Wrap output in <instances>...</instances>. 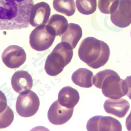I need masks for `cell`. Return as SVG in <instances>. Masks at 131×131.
<instances>
[{
	"mask_svg": "<svg viewBox=\"0 0 131 131\" xmlns=\"http://www.w3.org/2000/svg\"><path fill=\"white\" fill-rule=\"evenodd\" d=\"M78 54L80 60L88 66L98 69L104 66L109 60L110 49L104 41L88 37L80 43Z\"/></svg>",
	"mask_w": 131,
	"mask_h": 131,
	"instance_id": "obj_2",
	"label": "cell"
},
{
	"mask_svg": "<svg viewBox=\"0 0 131 131\" xmlns=\"http://www.w3.org/2000/svg\"><path fill=\"white\" fill-rule=\"evenodd\" d=\"M104 107L108 114L116 116L118 118H123L129 110L130 104L125 99L109 98L105 100Z\"/></svg>",
	"mask_w": 131,
	"mask_h": 131,
	"instance_id": "obj_12",
	"label": "cell"
},
{
	"mask_svg": "<svg viewBox=\"0 0 131 131\" xmlns=\"http://www.w3.org/2000/svg\"><path fill=\"white\" fill-rule=\"evenodd\" d=\"M82 37V28L77 24L70 23L67 30L62 34L61 41L68 43L73 49L76 47Z\"/></svg>",
	"mask_w": 131,
	"mask_h": 131,
	"instance_id": "obj_15",
	"label": "cell"
},
{
	"mask_svg": "<svg viewBox=\"0 0 131 131\" xmlns=\"http://www.w3.org/2000/svg\"><path fill=\"white\" fill-rule=\"evenodd\" d=\"M53 8L57 12L67 16H71L76 10L74 0H53Z\"/></svg>",
	"mask_w": 131,
	"mask_h": 131,
	"instance_id": "obj_18",
	"label": "cell"
},
{
	"mask_svg": "<svg viewBox=\"0 0 131 131\" xmlns=\"http://www.w3.org/2000/svg\"><path fill=\"white\" fill-rule=\"evenodd\" d=\"M125 125H126V127H127V130L130 131L131 130V112L130 113V114H128V116H127V119H126Z\"/></svg>",
	"mask_w": 131,
	"mask_h": 131,
	"instance_id": "obj_24",
	"label": "cell"
},
{
	"mask_svg": "<svg viewBox=\"0 0 131 131\" xmlns=\"http://www.w3.org/2000/svg\"><path fill=\"white\" fill-rule=\"evenodd\" d=\"M73 55V48L68 43L61 42L58 44L46 59L45 66L46 73L52 77L59 75L71 62Z\"/></svg>",
	"mask_w": 131,
	"mask_h": 131,
	"instance_id": "obj_4",
	"label": "cell"
},
{
	"mask_svg": "<svg viewBox=\"0 0 131 131\" xmlns=\"http://www.w3.org/2000/svg\"><path fill=\"white\" fill-rule=\"evenodd\" d=\"M11 84L14 90L17 93L31 89L33 86V79L28 72L19 70L15 72L11 79Z\"/></svg>",
	"mask_w": 131,
	"mask_h": 131,
	"instance_id": "obj_13",
	"label": "cell"
},
{
	"mask_svg": "<svg viewBox=\"0 0 131 131\" xmlns=\"http://www.w3.org/2000/svg\"><path fill=\"white\" fill-rule=\"evenodd\" d=\"M2 59L5 65L10 69L18 68L25 62L26 54L22 47L10 45L3 51Z\"/></svg>",
	"mask_w": 131,
	"mask_h": 131,
	"instance_id": "obj_8",
	"label": "cell"
},
{
	"mask_svg": "<svg viewBox=\"0 0 131 131\" xmlns=\"http://www.w3.org/2000/svg\"><path fill=\"white\" fill-rule=\"evenodd\" d=\"M56 36L49 31L46 25L36 27L30 34V45L34 50L42 51L53 45Z\"/></svg>",
	"mask_w": 131,
	"mask_h": 131,
	"instance_id": "obj_6",
	"label": "cell"
},
{
	"mask_svg": "<svg viewBox=\"0 0 131 131\" xmlns=\"http://www.w3.org/2000/svg\"><path fill=\"white\" fill-rule=\"evenodd\" d=\"M125 81L127 89V96L131 100V75L127 77L125 80Z\"/></svg>",
	"mask_w": 131,
	"mask_h": 131,
	"instance_id": "obj_23",
	"label": "cell"
},
{
	"mask_svg": "<svg viewBox=\"0 0 131 131\" xmlns=\"http://www.w3.org/2000/svg\"><path fill=\"white\" fill-rule=\"evenodd\" d=\"M68 25L65 17L59 14H54L49 19L46 28L54 36H60L67 30Z\"/></svg>",
	"mask_w": 131,
	"mask_h": 131,
	"instance_id": "obj_16",
	"label": "cell"
},
{
	"mask_svg": "<svg viewBox=\"0 0 131 131\" xmlns=\"http://www.w3.org/2000/svg\"><path fill=\"white\" fill-rule=\"evenodd\" d=\"M40 106V100L35 92L30 89L21 92L16 101V109L20 116L28 118L35 115Z\"/></svg>",
	"mask_w": 131,
	"mask_h": 131,
	"instance_id": "obj_5",
	"label": "cell"
},
{
	"mask_svg": "<svg viewBox=\"0 0 131 131\" xmlns=\"http://www.w3.org/2000/svg\"><path fill=\"white\" fill-rule=\"evenodd\" d=\"M73 111V108H67L62 105L57 100L50 106L48 112V118L52 124L60 125L71 119Z\"/></svg>",
	"mask_w": 131,
	"mask_h": 131,
	"instance_id": "obj_10",
	"label": "cell"
},
{
	"mask_svg": "<svg viewBox=\"0 0 131 131\" xmlns=\"http://www.w3.org/2000/svg\"><path fill=\"white\" fill-rule=\"evenodd\" d=\"M88 131L122 130V126L118 119L111 116H96L88 120L86 126Z\"/></svg>",
	"mask_w": 131,
	"mask_h": 131,
	"instance_id": "obj_7",
	"label": "cell"
},
{
	"mask_svg": "<svg viewBox=\"0 0 131 131\" xmlns=\"http://www.w3.org/2000/svg\"><path fill=\"white\" fill-rule=\"evenodd\" d=\"M14 119L13 111L7 106L4 111L0 113V128H5L9 127Z\"/></svg>",
	"mask_w": 131,
	"mask_h": 131,
	"instance_id": "obj_21",
	"label": "cell"
},
{
	"mask_svg": "<svg viewBox=\"0 0 131 131\" xmlns=\"http://www.w3.org/2000/svg\"><path fill=\"white\" fill-rule=\"evenodd\" d=\"M118 0H98V7L100 12L105 14H111L116 8Z\"/></svg>",
	"mask_w": 131,
	"mask_h": 131,
	"instance_id": "obj_20",
	"label": "cell"
},
{
	"mask_svg": "<svg viewBox=\"0 0 131 131\" xmlns=\"http://www.w3.org/2000/svg\"><path fill=\"white\" fill-rule=\"evenodd\" d=\"M93 83L96 88L102 89L103 94L109 98L118 99L127 95L125 81L113 70L99 71L93 77Z\"/></svg>",
	"mask_w": 131,
	"mask_h": 131,
	"instance_id": "obj_3",
	"label": "cell"
},
{
	"mask_svg": "<svg viewBox=\"0 0 131 131\" xmlns=\"http://www.w3.org/2000/svg\"><path fill=\"white\" fill-rule=\"evenodd\" d=\"M130 36H131V31H130Z\"/></svg>",
	"mask_w": 131,
	"mask_h": 131,
	"instance_id": "obj_25",
	"label": "cell"
},
{
	"mask_svg": "<svg viewBox=\"0 0 131 131\" xmlns=\"http://www.w3.org/2000/svg\"><path fill=\"white\" fill-rule=\"evenodd\" d=\"M94 75L93 72L86 68L78 69L73 73L71 79L75 85L84 88H91L93 85Z\"/></svg>",
	"mask_w": 131,
	"mask_h": 131,
	"instance_id": "obj_17",
	"label": "cell"
},
{
	"mask_svg": "<svg viewBox=\"0 0 131 131\" xmlns=\"http://www.w3.org/2000/svg\"><path fill=\"white\" fill-rule=\"evenodd\" d=\"M51 14L50 5L46 2H40L33 6L30 17V23L34 27L46 25Z\"/></svg>",
	"mask_w": 131,
	"mask_h": 131,
	"instance_id": "obj_11",
	"label": "cell"
},
{
	"mask_svg": "<svg viewBox=\"0 0 131 131\" xmlns=\"http://www.w3.org/2000/svg\"><path fill=\"white\" fill-rule=\"evenodd\" d=\"M76 7L82 14H92L96 10V0H76Z\"/></svg>",
	"mask_w": 131,
	"mask_h": 131,
	"instance_id": "obj_19",
	"label": "cell"
},
{
	"mask_svg": "<svg viewBox=\"0 0 131 131\" xmlns=\"http://www.w3.org/2000/svg\"><path fill=\"white\" fill-rule=\"evenodd\" d=\"M7 107V100L4 93L0 90V113L5 110Z\"/></svg>",
	"mask_w": 131,
	"mask_h": 131,
	"instance_id": "obj_22",
	"label": "cell"
},
{
	"mask_svg": "<svg viewBox=\"0 0 131 131\" xmlns=\"http://www.w3.org/2000/svg\"><path fill=\"white\" fill-rule=\"evenodd\" d=\"M111 22L119 28H126L131 24V0H118L115 10L111 14Z\"/></svg>",
	"mask_w": 131,
	"mask_h": 131,
	"instance_id": "obj_9",
	"label": "cell"
},
{
	"mask_svg": "<svg viewBox=\"0 0 131 131\" xmlns=\"http://www.w3.org/2000/svg\"><path fill=\"white\" fill-rule=\"evenodd\" d=\"M80 100V94L77 89L71 86L62 88L58 94V101L67 108H74Z\"/></svg>",
	"mask_w": 131,
	"mask_h": 131,
	"instance_id": "obj_14",
	"label": "cell"
},
{
	"mask_svg": "<svg viewBox=\"0 0 131 131\" xmlns=\"http://www.w3.org/2000/svg\"><path fill=\"white\" fill-rule=\"evenodd\" d=\"M32 0H0V30L28 27Z\"/></svg>",
	"mask_w": 131,
	"mask_h": 131,
	"instance_id": "obj_1",
	"label": "cell"
}]
</instances>
